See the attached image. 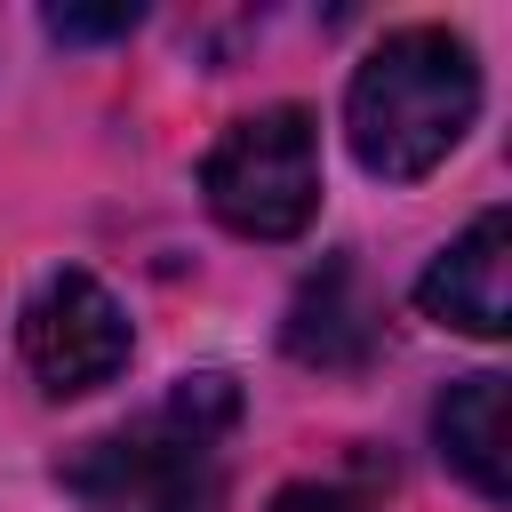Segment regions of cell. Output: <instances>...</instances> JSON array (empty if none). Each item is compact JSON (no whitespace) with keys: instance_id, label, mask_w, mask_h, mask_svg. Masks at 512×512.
Instances as JSON below:
<instances>
[{"instance_id":"1","label":"cell","mask_w":512,"mask_h":512,"mask_svg":"<svg viewBox=\"0 0 512 512\" xmlns=\"http://www.w3.org/2000/svg\"><path fill=\"white\" fill-rule=\"evenodd\" d=\"M240 424V384L224 368L176 376L160 408L112 424L56 456V488L80 512H224V432Z\"/></svg>"},{"instance_id":"2","label":"cell","mask_w":512,"mask_h":512,"mask_svg":"<svg viewBox=\"0 0 512 512\" xmlns=\"http://www.w3.org/2000/svg\"><path fill=\"white\" fill-rule=\"evenodd\" d=\"M480 112V56L448 24L384 32L344 88V144L376 184H424Z\"/></svg>"},{"instance_id":"3","label":"cell","mask_w":512,"mask_h":512,"mask_svg":"<svg viewBox=\"0 0 512 512\" xmlns=\"http://www.w3.org/2000/svg\"><path fill=\"white\" fill-rule=\"evenodd\" d=\"M200 200L240 240H296L320 216V120L304 104L232 120L200 160Z\"/></svg>"},{"instance_id":"4","label":"cell","mask_w":512,"mask_h":512,"mask_svg":"<svg viewBox=\"0 0 512 512\" xmlns=\"http://www.w3.org/2000/svg\"><path fill=\"white\" fill-rule=\"evenodd\" d=\"M16 352H24V368L48 400H72V392L112 384L128 368L136 336H128L120 296L96 272H48L16 312Z\"/></svg>"},{"instance_id":"5","label":"cell","mask_w":512,"mask_h":512,"mask_svg":"<svg viewBox=\"0 0 512 512\" xmlns=\"http://www.w3.org/2000/svg\"><path fill=\"white\" fill-rule=\"evenodd\" d=\"M384 344V304L368 296L360 264L336 248L304 272V288L288 296V320H280V352L296 368H320V376H352L368 368Z\"/></svg>"},{"instance_id":"6","label":"cell","mask_w":512,"mask_h":512,"mask_svg":"<svg viewBox=\"0 0 512 512\" xmlns=\"http://www.w3.org/2000/svg\"><path fill=\"white\" fill-rule=\"evenodd\" d=\"M416 304H424V320H440V328L504 336V328H512V216H504V208H480V216L432 256V272L416 280Z\"/></svg>"},{"instance_id":"7","label":"cell","mask_w":512,"mask_h":512,"mask_svg":"<svg viewBox=\"0 0 512 512\" xmlns=\"http://www.w3.org/2000/svg\"><path fill=\"white\" fill-rule=\"evenodd\" d=\"M432 440H440V456L488 496V504H504L512 496V464H504V376H456L440 400H432Z\"/></svg>"},{"instance_id":"8","label":"cell","mask_w":512,"mask_h":512,"mask_svg":"<svg viewBox=\"0 0 512 512\" xmlns=\"http://www.w3.org/2000/svg\"><path fill=\"white\" fill-rule=\"evenodd\" d=\"M40 24H48V40H128L144 24V8L136 0H120V8H48Z\"/></svg>"},{"instance_id":"9","label":"cell","mask_w":512,"mask_h":512,"mask_svg":"<svg viewBox=\"0 0 512 512\" xmlns=\"http://www.w3.org/2000/svg\"><path fill=\"white\" fill-rule=\"evenodd\" d=\"M272 512H384V504L368 488H352V480H288L272 496Z\"/></svg>"}]
</instances>
